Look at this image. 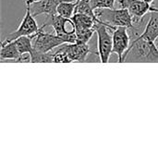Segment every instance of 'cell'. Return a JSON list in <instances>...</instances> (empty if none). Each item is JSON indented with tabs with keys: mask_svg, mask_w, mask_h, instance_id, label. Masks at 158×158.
I'll return each instance as SVG.
<instances>
[{
	"mask_svg": "<svg viewBox=\"0 0 158 158\" xmlns=\"http://www.w3.org/2000/svg\"><path fill=\"white\" fill-rule=\"evenodd\" d=\"M123 62L158 63V47L156 42L142 34L131 40V44L123 56Z\"/></svg>",
	"mask_w": 158,
	"mask_h": 158,
	"instance_id": "cell-1",
	"label": "cell"
},
{
	"mask_svg": "<svg viewBox=\"0 0 158 158\" xmlns=\"http://www.w3.org/2000/svg\"><path fill=\"white\" fill-rule=\"evenodd\" d=\"M94 11L100 20L109 25L111 31H114L118 26H124L128 29L133 26V18L126 8H98Z\"/></svg>",
	"mask_w": 158,
	"mask_h": 158,
	"instance_id": "cell-2",
	"label": "cell"
},
{
	"mask_svg": "<svg viewBox=\"0 0 158 158\" xmlns=\"http://www.w3.org/2000/svg\"><path fill=\"white\" fill-rule=\"evenodd\" d=\"M94 28L97 35V49L100 61L102 63H107L113 49V37L109 32L111 30L106 22L95 23Z\"/></svg>",
	"mask_w": 158,
	"mask_h": 158,
	"instance_id": "cell-3",
	"label": "cell"
},
{
	"mask_svg": "<svg viewBox=\"0 0 158 158\" xmlns=\"http://www.w3.org/2000/svg\"><path fill=\"white\" fill-rule=\"evenodd\" d=\"M47 26L44 22L37 32L35 38L33 39V49L40 52H50L56 47H58L65 44L64 40L57 34H52L47 31H44V28Z\"/></svg>",
	"mask_w": 158,
	"mask_h": 158,
	"instance_id": "cell-4",
	"label": "cell"
},
{
	"mask_svg": "<svg viewBox=\"0 0 158 158\" xmlns=\"http://www.w3.org/2000/svg\"><path fill=\"white\" fill-rule=\"evenodd\" d=\"M47 25H52V27L55 30L56 34H57L59 37H61L65 44H73L77 42V35L75 29L72 28L71 31H68L66 29V24L67 23H72L71 19L64 18L58 14L49 16L48 20L45 21Z\"/></svg>",
	"mask_w": 158,
	"mask_h": 158,
	"instance_id": "cell-5",
	"label": "cell"
},
{
	"mask_svg": "<svg viewBox=\"0 0 158 158\" xmlns=\"http://www.w3.org/2000/svg\"><path fill=\"white\" fill-rule=\"evenodd\" d=\"M41 27L38 26L34 16L32 15L30 7L27 6L26 9V14L22 19V21L20 22L19 26L18 27V29L15 31H12L10 33H8L6 37V39L4 41L6 42H11L16 40L17 38L20 37V36H26V35H31V34H35L39 31Z\"/></svg>",
	"mask_w": 158,
	"mask_h": 158,
	"instance_id": "cell-6",
	"label": "cell"
},
{
	"mask_svg": "<svg viewBox=\"0 0 158 158\" xmlns=\"http://www.w3.org/2000/svg\"><path fill=\"white\" fill-rule=\"evenodd\" d=\"M112 37H113L112 54H117L118 61L119 63H122L123 56L131 44V36L128 28L124 26L117 27L112 32Z\"/></svg>",
	"mask_w": 158,
	"mask_h": 158,
	"instance_id": "cell-7",
	"label": "cell"
},
{
	"mask_svg": "<svg viewBox=\"0 0 158 158\" xmlns=\"http://www.w3.org/2000/svg\"><path fill=\"white\" fill-rule=\"evenodd\" d=\"M121 8H126L130 11L133 18V23L138 22L143 19V17L152 11H156V7L151 6V4L143 2L142 0H117Z\"/></svg>",
	"mask_w": 158,
	"mask_h": 158,
	"instance_id": "cell-8",
	"label": "cell"
},
{
	"mask_svg": "<svg viewBox=\"0 0 158 158\" xmlns=\"http://www.w3.org/2000/svg\"><path fill=\"white\" fill-rule=\"evenodd\" d=\"M59 50L66 53L71 62H85L89 54L92 53L88 44L79 42L73 44H63L60 45Z\"/></svg>",
	"mask_w": 158,
	"mask_h": 158,
	"instance_id": "cell-9",
	"label": "cell"
},
{
	"mask_svg": "<svg viewBox=\"0 0 158 158\" xmlns=\"http://www.w3.org/2000/svg\"><path fill=\"white\" fill-rule=\"evenodd\" d=\"M64 1H77V0H39L37 2L32 3L30 7L32 15L34 17L46 14L48 16L57 14V6L60 3Z\"/></svg>",
	"mask_w": 158,
	"mask_h": 158,
	"instance_id": "cell-10",
	"label": "cell"
},
{
	"mask_svg": "<svg viewBox=\"0 0 158 158\" xmlns=\"http://www.w3.org/2000/svg\"><path fill=\"white\" fill-rule=\"evenodd\" d=\"M142 35L154 42L158 39V11L150 12V18Z\"/></svg>",
	"mask_w": 158,
	"mask_h": 158,
	"instance_id": "cell-11",
	"label": "cell"
},
{
	"mask_svg": "<svg viewBox=\"0 0 158 158\" xmlns=\"http://www.w3.org/2000/svg\"><path fill=\"white\" fill-rule=\"evenodd\" d=\"M20 56L21 55L19 52L14 41H11V42L2 41L1 51H0V58L2 61L5 59L16 61Z\"/></svg>",
	"mask_w": 158,
	"mask_h": 158,
	"instance_id": "cell-12",
	"label": "cell"
},
{
	"mask_svg": "<svg viewBox=\"0 0 158 158\" xmlns=\"http://www.w3.org/2000/svg\"><path fill=\"white\" fill-rule=\"evenodd\" d=\"M72 28H94L95 23H99L93 17L83 14V13H75L72 18Z\"/></svg>",
	"mask_w": 158,
	"mask_h": 158,
	"instance_id": "cell-13",
	"label": "cell"
},
{
	"mask_svg": "<svg viewBox=\"0 0 158 158\" xmlns=\"http://www.w3.org/2000/svg\"><path fill=\"white\" fill-rule=\"evenodd\" d=\"M37 33L31 34V35H26V36H20L14 40L16 46L20 53V55L23 54H30L33 49V39L35 38Z\"/></svg>",
	"mask_w": 158,
	"mask_h": 158,
	"instance_id": "cell-14",
	"label": "cell"
},
{
	"mask_svg": "<svg viewBox=\"0 0 158 158\" xmlns=\"http://www.w3.org/2000/svg\"><path fill=\"white\" fill-rule=\"evenodd\" d=\"M78 4L77 1H64L57 6V14L68 19H71L75 14V9Z\"/></svg>",
	"mask_w": 158,
	"mask_h": 158,
	"instance_id": "cell-15",
	"label": "cell"
},
{
	"mask_svg": "<svg viewBox=\"0 0 158 158\" xmlns=\"http://www.w3.org/2000/svg\"><path fill=\"white\" fill-rule=\"evenodd\" d=\"M31 63H52L54 62V53L50 52H40L35 49L30 53Z\"/></svg>",
	"mask_w": 158,
	"mask_h": 158,
	"instance_id": "cell-16",
	"label": "cell"
},
{
	"mask_svg": "<svg viewBox=\"0 0 158 158\" xmlns=\"http://www.w3.org/2000/svg\"><path fill=\"white\" fill-rule=\"evenodd\" d=\"M77 35V42L88 44L95 32V28H74Z\"/></svg>",
	"mask_w": 158,
	"mask_h": 158,
	"instance_id": "cell-17",
	"label": "cell"
},
{
	"mask_svg": "<svg viewBox=\"0 0 158 158\" xmlns=\"http://www.w3.org/2000/svg\"><path fill=\"white\" fill-rule=\"evenodd\" d=\"M117 0H90L92 7L95 10L98 8H114Z\"/></svg>",
	"mask_w": 158,
	"mask_h": 158,
	"instance_id": "cell-18",
	"label": "cell"
},
{
	"mask_svg": "<svg viewBox=\"0 0 158 158\" xmlns=\"http://www.w3.org/2000/svg\"><path fill=\"white\" fill-rule=\"evenodd\" d=\"M54 63H71V60L66 53L58 49L54 53Z\"/></svg>",
	"mask_w": 158,
	"mask_h": 158,
	"instance_id": "cell-19",
	"label": "cell"
},
{
	"mask_svg": "<svg viewBox=\"0 0 158 158\" xmlns=\"http://www.w3.org/2000/svg\"><path fill=\"white\" fill-rule=\"evenodd\" d=\"M37 1H39V0H25V3H26V6H31L32 3L37 2Z\"/></svg>",
	"mask_w": 158,
	"mask_h": 158,
	"instance_id": "cell-20",
	"label": "cell"
},
{
	"mask_svg": "<svg viewBox=\"0 0 158 158\" xmlns=\"http://www.w3.org/2000/svg\"><path fill=\"white\" fill-rule=\"evenodd\" d=\"M142 1H143V2H146V3H149V4H152L155 0H142Z\"/></svg>",
	"mask_w": 158,
	"mask_h": 158,
	"instance_id": "cell-21",
	"label": "cell"
},
{
	"mask_svg": "<svg viewBox=\"0 0 158 158\" xmlns=\"http://www.w3.org/2000/svg\"><path fill=\"white\" fill-rule=\"evenodd\" d=\"M156 11H158V7H156Z\"/></svg>",
	"mask_w": 158,
	"mask_h": 158,
	"instance_id": "cell-22",
	"label": "cell"
}]
</instances>
